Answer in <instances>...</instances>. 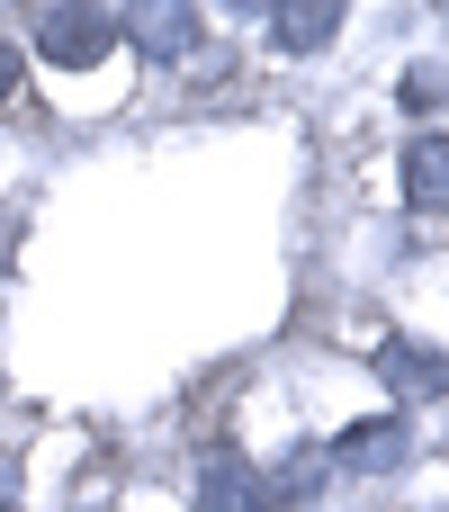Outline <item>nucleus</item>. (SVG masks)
Segmentation results:
<instances>
[{"instance_id": "7ed1b4c3", "label": "nucleus", "mask_w": 449, "mask_h": 512, "mask_svg": "<svg viewBox=\"0 0 449 512\" xmlns=\"http://www.w3.org/2000/svg\"><path fill=\"white\" fill-rule=\"evenodd\" d=\"M405 450H414L405 414H378V423H351V432L333 441V459H342V468H360V477H387V468H396Z\"/></svg>"}, {"instance_id": "6e6552de", "label": "nucleus", "mask_w": 449, "mask_h": 512, "mask_svg": "<svg viewBox=\"0 0 449 512\" xmlns=\"http://www.w3.org/2000/svg\"><path fill=\"white\" fill-rule=\"evenodd\" d=\"M396 90H405V108H441V99H449V72H441V63H405Z\"/></svg>"}, {"instance_id": "423d86ee", "label": "nucleus", "mask_w": 449, "mask_h": 512, "mask_svg": "<svg viewBox=\"0 0 449 512\" xmlns=\"http://www.w3.org/2000/svg\"><path fill=\"white\" fill-rule=\"evenodd\" d=\"M117 36H135L144 54H189V45H198V18H189V9H126Z\"/></svg>"}, {"instance_id": "1a4fd4ad", "label": "nucleus", "mask_w": 449, "mask_h": 512, "mask_svg": "<svg viewBox=\"0 0 449 512\" xmlns=\"http://www.w3.org/2000/svg\"><path fill=\"white\" fill-rule=\"evenodd\" d=\"M0 512H18V459L0 450Z\"/></svg>"}, {"instance_id": "9d476101", "label": "nucleus", "mask_w": 449, "mask_h": 512, "mask_svg": "<svg viewBox=\"0 0 449 512\" xmlns=\"http://www.w3.org/2000/svg\"><path fill=\"white\" fill-rule=\"evenodd\" d=\"M9 99H18V54L0 45V108H9Z\"/></svg>"}, {"instance_id": "f257e3e1", "label": "nucleus", "mask_w": 449, "mask_h": 512, "mask_svg": "<svg viewBox=\"0 0 449 512\" xmlns=\"http://www.w3.org/2000/svg\"><path fill=\"white\" fill-rule=\"evenodd\" d=\"M36 54L54 72H90L117 54V9H45L36 18Z\"/></svg>"}, {"instance_id": "39448f33", "label": "nucleus", "mask_w": 449, "mask_h": 512, "mask_svg": "<svg viewBox=\"0 0 449 512\" xmlns=\"http://www.w3.org/2000/svg\"><path fill=\"white\" fill-rule=\"evenodd\" d=\"M378 378H387L396 396H449V360L432 342H387V351H378Z\"/></svg>"}, {"instance_id": "20e7f679", "label": "nucleus", "mask_w": 449, "mask_h": 512, "mask_svg": "<svg viewBox=\"0 0 449 512\" xmlns=\"http://www.w3.org/2000/svg\"><path fill=\"white\" fill-rule=\"evenodd\" d=\"M405 207L414 216H441L449 207V135H414L405 144Z\"/></svg>"}, {"instance_id": "f03ea898", "label": "nucleus", "mask_w": 449, "mask_h": 512, "mask_svg": "<svg viewBox=\"0 0 449 512\" xmlns=\"http://www.w3.org/2000/svg\"><path fill=\"white\" fill-rule=\"evenodd\" d=\"M198 512H270V486L243 450H207L198 459Z\"/></svg>"}, {"instance_id": "0eeeda50", "label": "nucleus", "mask_w": 449, "mask_h": 512, "mask_svg": "<svg viewBox=\"0 0 449 512\" xmlns=\"http://www.w3.org/2000/svg\"><path fill=\"white\" fill-rule=\"evenodd\" d=\"M333 27H342V9H324V0H288V9H279V45H288V54L333 45Z\"/></svg>"}]
</instances>
